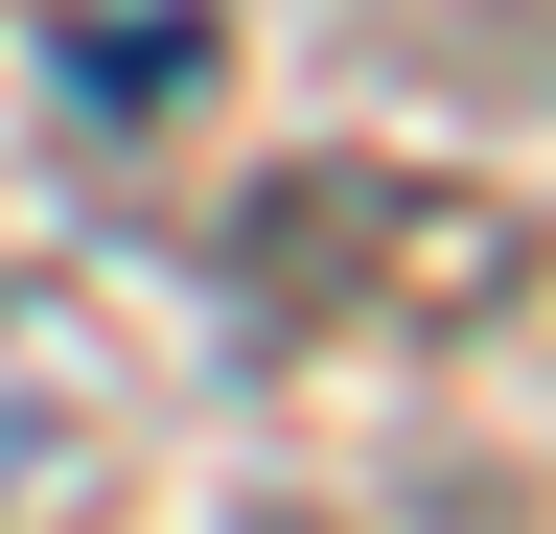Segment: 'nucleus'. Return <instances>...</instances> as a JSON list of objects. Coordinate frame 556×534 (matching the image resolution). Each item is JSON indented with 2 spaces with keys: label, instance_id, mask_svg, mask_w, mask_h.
I'll list each match as a JSON object with an SVG mask.
<instances>
[{
  "label": "nucleus",
  "instance_id": "obj_1",
  "mask_svg": "<svg viewBox=\"0 0 556 534\" xmlns=\"http://www.w3.org/2000/svg\"><path fill=\"white\" fill-rule=\"evenodd\" d=\"M47 442H70V372H47V325H24V280H0V488H47Z\"/></svg>",
  "mask_w": 556,
  "mask_h": 534
}]
</instances>
